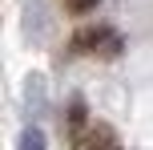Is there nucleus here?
<instances>
[{
  "mask_svg": "<svg viewBox=\"0 0 153 150\" xmlns=\"http://www.w3.org/2000/svg\"><path fill=\"white\" fill-rule=\"evenodd\" d=\"M65 4H69L73 12H93V8H97L101 0H65Z\"/></svg>",
  "mask_w": 153,
  "mask_h": 150,
  "instance_id": "nucleus-4",
  "label": "nucleus"
},
{
  "mask_svg": "<svg viewBox=\"0 0 153 150\" xmlns=\"http://www.w3.org/2000/svg\"><path fill=\"white\" fill-rule=\"evenodd\" d=\"M69 130H73V150H121L117 130L109 126V122H89L81 102H73Z\"/></svg>",
  "mask_w": 153,
  "mask_h": 150,
  "instance_id": "nucleus-1",
  "label": "nucleus"
},
{
  "mask_svg": "<svg viewBox=\"0 0 153 150\" xmlns=\"http://www.w3.org/2000/svg\"><path fill=\"white\" fill-rule=\"evenodd\" d=\"M20 150H48V142H45V130L40 126H28L20 134Z\"/></svg>",
  "mask_w": 153,
  "mask_h": 150,
  "instance_id": "nucleus-3",
  "label": "nucleus"
},
{
  "mask_svg": "<svg viewBox=\"0 0 153 150\" xmlns=\"http://www.w3.org/2000/svg\"><path fill=\"white\" fill-rule=\"evenodd\" d=\"M73 49L81 53H101V57H117L121 53V37L113 29H81L73 37Z\"/></svg>",
  "mask_w": 153,
  "mask_h": 150,
  "instance_id": "nucleus-2",
  "label": "nucleus"
}]
</instances>
